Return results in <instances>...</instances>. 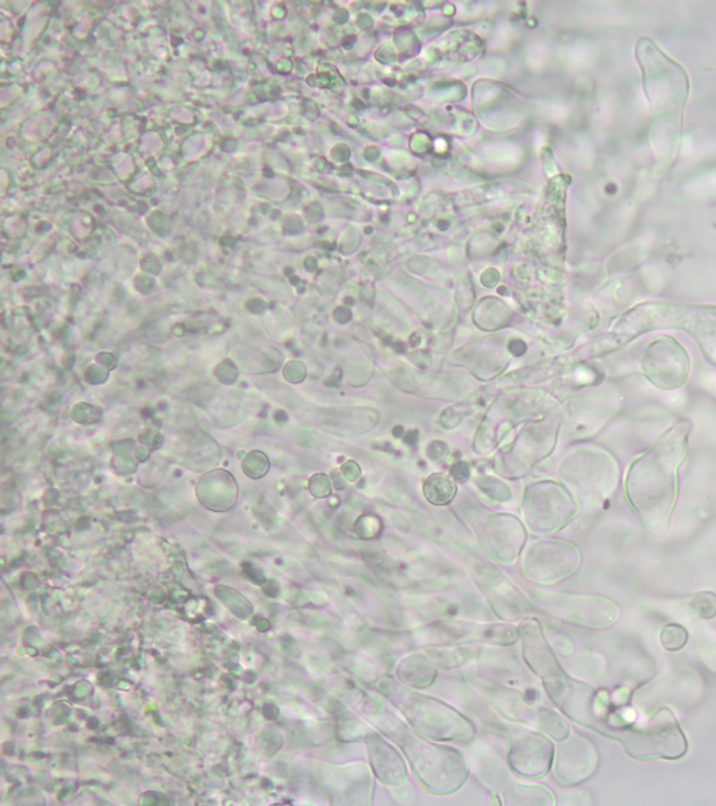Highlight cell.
<instances>
[{
  "label": "cell",
  "mask_w": 716,
  "mask_h": 806,
  "mask_svg": "<svg viewBox=\"0 0 716 806\" xmlns=\"http://www.w3.org/2000/svg\"><path fill=\"white\" fill-rule=\"evenodd\" d=\"M715 394H716V381H715Z\"/></svg>",
  "instance_id": "cell-14"
},
{
  "label": "cell",
  "mask_w": 716,
  "mask_h": 806,
  "mask_svg": "<svg viewBox=\"0 0 716 806\" xmlns=\"http://www.w3.org/2000/svg\"><path fill=\"white\" fill-rule=\"evenodd\" d=\"M406 443L412 445L417 443V431H410V433L407 434Z\"/></svg>",
  "instance_id": "cell-12"
},
{
  "label": "cell",
  "mask_w": 716,
  "mask_h": 806,
  "mask_svg": "<svg viewBox=\"0 0 716 806\" xmlns=\"http://www.w3.org/2000/svg\"><path fill=\"white\" fill-rule=\"evenodd\" d=\"M691 615L698 619H712L716 616V594L710 591L697 592L687 602Z\"/></svg>",
  "instance_id": "cell-7"
},
{
  "label": "cell",
  "mask_w": 716,
  "mask_h": 806,
  "mask_svg": "<svg viewBox=\"0 0 716 806\" xmlns=\"http://www.w3.org/2000/svg\"><path fill=\"white\" fill-rule=\"evenodd\" d=\"M426 496L435 504L448 503L455 496V486L445 476H431L426 483Z\"/></svg>",
  "instance_id": "cell-6"
},
{
  "label": "cell",
  "mask_w": 716,
  "mask_h": 806,
  "mask_svg": "<svg viewBox=\"0 0 716 806\" xmlns=\"http://www.w3.org/2000/svg\"><path fill=\"white\" fill-rule=\"evenodd\" d=\"M598 763V752L591 742L584 738H571L558 755V779L568 786L581 783L595 773Z\"/></svg>",
  "instance_id": "cell-5"
},
{
  "label": "cell",
  "mask_w": 716,
  "mask_h": 806,
  "mask_svg": "<svg viewBox=\"0 0 716 806\" xmlns=\"http://www.w3.org/2000/svg\"><path fill=\"white\" fill-rule=\"evenodd\" d=\"M690 424L677 423L628 469L626 497L656 538L668 534L677 499V473L689 452Z\"/></svg>",
  "instance_id": "cell-1"
},
{
  "label": "cell",
  "mask_w": 716,
  "mask_h": 806,
  "mask_svg": "<svg viewBox=\"0 0 716 806\" xmlns=\"http://www.w3.org/2000/svg\"><path fill=\"white\" fill-rule=\"evenodd\" d=\"M628 756L640 762L677 760L687 753V739L672 710L661 709L644 723L627 725L613 734Z\"/></svg>",
  "instance_id": "cell-2"
},
{
  "label": "cell",
  "mask_w": 716,
  "mask_h": 806,
  "mask_svg": "<svg viewBox=\"0 0 716 806\" xmlns=\"http://www.w3.org/2000/svg\"><path fill=\"white\" fill-rule=\"evenodd\" d=\"M510 350L512 353H514L515 356H521L524 355L525 353L526 345L524 342L514 341L511 342Z\"/></svg>",
  "instance_id": "cell-10"
},
{
  "label": "cell",
  "mask_w": 716,
  "mask_h": 806,
  "mask_svg": "<svg viewBox=\"0 0 716 806\" xmlns=\"http://www.w3.org/2000/svg\"><path fill=\"white\" fill-rule=\"evenodd\" d=\"M687 640H689V633H687V630L684 629L683 626L672 623V625L665 626L662 629L661 644L665 650H682V648L686 646Z\"/></svg>",
  "instance_id": "cell-8"
},
{
  "label": "cell",
  "mask_w": 716,
  "mask_h": 806,
  "mask_svg": "<svg viewBox=\"0 0 716 806\" xmlns=\"http://www.w3.org/2000/svg\"><path fill=\"white\" fill-rule=\"evenodd\" d=\"M452 475H454L455 478L458 480L468 478L469 476L468 464H465V462H458V464L452 466Z\"/></svg>",
  "instance_id": "cell-9"
},
{
  "label": "cell",
  "mask_w": 716,
  "mask_h": 806,
  "mask_svg": "<svg viewBox=\"0 0 716 806\" xmlns=\"http://www.w3.org/2000/svg\"><path fill=\"white\" fill-rule=\"evenodd\" d=\"M402 433H403L402 427H399V429H398V427H395V429H393V434H395V436H398V434L400 436V434H402Z\"/></svg>",
  "instance_id": "cell-13"
},
{
  "label": "cell",
  "mask_w": 716,
  "mask_h": 806,
  "mask_svg": "<svg viewBox=\"0 0 716 806\" xmlns=\"http://www.w3.org/2000/svg\"><path fill=\"white\" fill-rule=\"evenodd\" d=\"M641 369L655 387L666 391L676 390L689 377L690 357L675 339L659 336L645 349Z\"/></svg>",
  "instance_id": "cell-3"
},
{
  "label": "cell",
  "mask_w": 716,
  "mask_h": 806,
  "mask_svg": "<svg viewBox=\"0 0 716 806\" xmlns=\"http://www.w3.org/2000/svg\"><path fill=\"white\" fill-rule=\"evenodd\" d=\"M627 700H628V690L627 689H620L619 692L614 693V703H617V704H620V706H623V704L627 703Z\"/></svg>",
  "instance_id": "cell-11"
},
{
  "label": "cell",
  "mask_w": 716,
  "mask_h": 806,
  "mask_svg": "<svg viewBox=\"0 0 716 806\" xmlns=\"http://www.w3.org/2000/svg\"><path fill=\"white\" fill-rule=\"evenodd\" d=\"M557 606L564 618L591 629H607L619 622L621 615L619 605L605 597L568 595L558 598Z\"/></svg>",
  "instance_id": "cell-4"
}]
</instances>
